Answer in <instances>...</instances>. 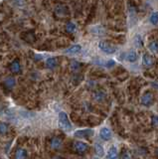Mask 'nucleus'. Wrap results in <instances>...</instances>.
Returning a JSON list of instances; mask_svg holds the SVG:
<instances>
[{"label":"nucleus","instance_id":"nucleus-1","mask_svg":"<svg viewBox=\"0 0 158 159\" xmlns=\"http://www.w3.org/2000/svg\"><path fill=\"white\" fill-rule=\"evenodd\" d=\"M58 122H59V126H60L61 129L65 130V131H70L71 129H72V124H71L69 116L65 111H61V113H59Z\"/></svg>","mask_w":158,"mask_h":159},{"label":"nucleus","instance_id":"nucleus-2","mask_svg":"<svg viewBox=\"0 0 158 159\" xmlns=\"http://www.w3.org/2000/svg\"><path fill=\"white\" fill-rule=\"evenodd\" d=\"M73 148L78 154L82 155V154H85L86 151L89 150L90 146H89V144H86V143L84 141H75L74 144H73Z\"/></svg>","mask_w":158,"mask_h":159},{"label":"nucleus","instance_id":"nucleus-3","mask_svg":"<svg viewBox=\"0 0 158 159\" xmlns=\"http://www.w3.org/2000/svg\"><path fill=\"white\" fill-rule=\"evenodd\" d=\"M98 48L102 51V52H105V54H113L114 52L116 51V48L112 46V45H110L109 43L108 42H105V41H101L100 43H98Z\"/></svg>","mask_w":158,"mask_h":159},{"label":"nucleus","instance_id":"nucleus-4","mask_svg":"<svg viewBox=\"0 0 158 159\" xmlns=\"http://www.w3.org/2000/svg\"><path fill=\"white\" fill-rule=\"evenodd\" d=\"M63 146V138L61 136H54L50 140V147L53 150H60Z\"/></svg>","mask_w":158,"mask_h":159},{"label":"nucleus","instance_id":"nucleus-5","mask_svg":"<svg viewBox=\"0 0 158 159\" xmlns=\"http://www.w3.org/2000/svg\"><path fill=\"white\" fill-rule=\"evenodd\" d=\"M153 99H154V97H153L152 93L147 91V93H145L141 97L140 102H141V105L144 106H150L153 103Z\"/></svg>","mask_w":158,"mask_h":159},{"label":"nucleus","instance_id":"nucleus-6","mask_svg":"<svg viewBox=\"0 0 158 159\" xmlns=\"http://www.w3.org/2000/svg\"><path fill=\"white\" fill-rule=\"evenodd\" d=\"M94 134V130L93 129H81V130H77L76 132L74 133V136L77 138H89Z\"/></svg>","mask_w":158,"mask_h":159},{"label":"nucleus","instance_id":"nucleus-7","mask_svg":"<svg viewBox=\"0 0 158 159\" xmlns=\"http://www.w3.org/2000/svg\"><path fill=\"white\" fill-rule=\"evenodd\" d=\"M28 158V151L23 147H18L14 152V159H27Z\"/></svg>","mask_w":158,"mask_h":159},{"label":"nucleus","instance_id":"nucleus-8","mask_svg":"<svg viewBox=\"0 0 158 159\" xmlns=\"http://www.w3.org/2000/svg\"><path fill=\"white\" fill-rule=\"evenodd\" d=\"M112 130H110L108 127H102L100 130V137L102 139V140H105V141H108L112 139Z\"/></svg>","mask_w":158,"mask_h":159},{"label":"nucleus","instance_id":"nucleus-9","mask_svg":"<svg viewBox=\"0 0 158 159\" xmlns=\"http://www.w3.org/2000/svg\"><path fill=\"white\" fill-rule=\"evenodd\" d=\"M105 159H118V151L116 146H110L108 150Z\"/></svg>","mask_w":158,"mask_h":159},{"label":"nucleus","instance_id":"nucleus-10","mask_svg":"<svg viewBox=\"0 0 158 159\" xmlns=\"http://www.w3.org/2000/svg\"><path fill=\"white\" fill-rule=\"evenodd\" d=\"M3 85H4L5 89L12 90L13 87L16 86V80H15L13 77H8L7 79L4 80V82H3Z\"/></svg>","mask_w":158,"mask_h":159},{"label":"nucleus","instance_id":"nucleus-11","mask_svg":"<svg viewBox=\"0 0 158 159\" xmlns=\"http://www.w3.org/2000/svg\"><path fill=\"white\" fill-rule=\"evenodd\" d=\"M9 69L13 74H19L21 72V65H20V63H19L18 60H15V61H13L12 63L10 64Z\"/></svg>","mask_w":158,"mask_h":159},{"label":"nucleus","instance_id":"nucleus-12","mask_svg":"<svg viewBox=\"0 0 158 159\" xmlns=\"http://www.w3.org/2000/svg\"><path fill=\"white\" fill-rule=\"evenodd\" d=\"M10 125L5 121H0V136H4L9 132Z\"/></svg>","mask_w":158,"mask_h":159},{"label":"nucleus","instance_id":"nucleus-13","mask_svg":"<svg viewBox=\"0 0 158 159\" xmlns=\"http://www.w3.org/2000/svg\"><path fill=\"white\" fill-rule=\"evenodd\" d=\"M81 50H82V47L80 45H74L72 47L68 48V49L65 51V53L68 55H77L80 53Z\"/></svg>","mask_w":158,"mask_h":159},{"label":"nucleus","instance_id":"nucleus-14","mask_svg":"<svg viewBox=\"0 0 158 159\" xmlns=\"http://www.w3.org/2000/svg\"><path fill=\"white\" fill-rule=\"evenodd\" d=\"M57 65H58V60L56 58L51 57L46 60V67L48 68V69L53 70L57 67Z\"/></svg>","mask_w":158,"mask_h":159},{"label":"nucleus","instance_id":"nucleus-15","mask_svg":"<svg viewBox=\"0 0 158 159\" xmlns=\"http://www.w3.org/2000/svg\"><path fill=\"white\" fill-rule=\"evenodd\" d=\"M142 63L145 67H151L153 65V58L152 56H150L149 54H144L143 57H142Z\"/></svg>","mask_w":158,"mask_h":159},{"label":"nucleus","instance_id":"nucleus-16","mask_svg":"<svg viewBox=\"0 0 158 159\" xmlns=\"http://www.w3.org/2000/svg\"><path fill=\"white\" fill-rule=\"evenodd\" d=\"M137 59H138V55L134 51H130L129 53L126 55V60H127V61L130 62V63H133V62L137 61Z\"/></svg>","mask_w":158,"mask_h":159},{"label":"nucleus","instance_id":"nucleus-17","mask_svg":"<svg viewBox=\"0 0 158 159\" xmlns=\"http://www.w3.org/2000/svg\"><path fill=\"white\" fill-rule=\"evenodd\" d=\"M105 98V94L104 91H96V93L94 94V98L97 99V102H101L104 101Z\"/></svg>","mask_w":158,"mask_h":159},{"label":"nucleus","instance_id":"nucleus-18","mask_svg":"<svg viewBox=\"0 0 158 159\" xmlns=\"http://www.w3.org/2000/svg\"><path fill=\"white\" fill-rule=\"evenodd\" d=\"M94 150H96L97 155H98V156H104V154H105L104 147H102L100 143H97V144L94 145Z\"/></svg>","mask_w":158,"mask_h":159},{"label":"nucleus","instance_id":"nucleus-19","mask_svg":"<svg viewBox=\"0 0 158 159\" xmlns=\"http://www.w3.org/2000/svg\"><path fill=\"white\" fill-rule=\"evenodd\" d=\"M92 32L94 34V35H97V36H101L105 33V29L102 28L101 26H97L92 29Z\"/></svg>","mask_w":158,"mask_h":159},{"label":"nucleus","instance_id":"nucleus-20","mask_svg":"<svg viewBox=\"0 0 158 159\" xmlns=\"http://www.w3.org/2000/svg\"><path fill=\"white\" fill-rule=\"evenodd\" d=\"M148 48L150 51L154 52V53H158V42L157 41H152L149 43Z\"/></svg>","mask_w":158,"mask_h":159},{"label":"nucleus","instance_id":"nucleus-21","mask_svg":"<svg viewBox=\"0 0 158 159\" xmlns=\"http://www.w3.org/2000/svg\"><path fill=\"white\" fill-rule=\"evenodd\" d=\"M120 159H132V154L127 149H124L120 155Z\"/></svg>","mask_w":158,"mask_h":159},{"label":"nucleus","instance_id":"nucleus-22","mask_svg":"<svg viewBox=\"0 0 158 159\" xmlns=\"http://www.w3.org/2000/svg\"><path fill=\"white\" fill-rule=\"evenodd\" d=\"M150 23L153 24V25H156L158 23V12H154V13L151 14L150 16Z\"/></svg>","mask_w":158,"mask_h":159},{"label":"nucleus","instance_id":"nucleus-23","mask_svg":"<svg viewBox=\"0 0 158 159\" xmlns=\"http://www.w3.org/2000/svg\"><path fill=\"white\" fill-rule=\"evenodd\" d=\"M133 44H134V46H136V47H141L142 46V39L139 35H136L135 37H134V40H133Z\"/></svg>","mask_w":158,"mask_h":159},{"label":"nucleus","instance_id":"nucleus-24","mask_svg":"<svg viewBox=\"0 0 158 159\" xmlns=\"http://www.w3.org/2000/svg\"><path fill=\"white\" fill-rule=\"evenodd\" d=\"M66 30L67 32H69V33H73V32L76 30V25H75L73 22H69L66 25Z\"/></svg>","mask_w":158,"mask_h":159},{"label":"nucleus","instance_id":"nucleus-25","mask_svg":"<svg viewBox=\"0 0 158 159\" xmlns=\"http://www.w3.org/2000/svg\"><path fill=\"white\" fill-rule=\"evenodd\" d=\"M80 66L81 65L78 62L74 61V62H72V64H71V69H72L73 71H77V70L80 69Z\"/></svg>","mask_w":158,"mask_h":159},{"label":"nucleus","instance_id":"nucleus-26","mask_svg":"<svg viewBox=\"0 0 158 159\" xmlns=\"http://www.w3.org/2000/svg\"><path fill=\"white\" fill-rule=\"evenodd\" d=\"M151 123L153 126H158V115H153L151 118Z\"/></svg>","mask_w":158,"mask_h":159},{"label":"nucleus","instance_id":"nucleus-27","mask_svg":"<svg viewBox=\"0 0 158 159\" xmlns=\"http://www.w3.org/2000/svg\"><path fill=\"white\" fill-rule=\"evenodd\" d=\"M114 65H116V62H114L113 60H108V61L106 62V64H105L106 68H112V67H113Z\"/></svg>","mask_w":158,"mask_h":159},{"label":"nucleus","instance_id":"nucleus-28","mask_svg":"<svg viewBox=\"0 0 158 159\" xmlns=\"http://www.w3.org/2000/svg\"><path fill=\"white\" fill-rule=\"evenodd\" d=\"M155 154L158 156V148H156V150H155Z\"/></svg>","mask_w":158,"mask_h":159},{"label":"nucleus","instance_id":"nucleus-29","mask_svg":"<svg viewBox=\"0 0 158 159\" xmlns=\"http://www.w3.org/2000/svg\"><path fill=\"white\" fill-rule=\"evenodd\" d=\"M94 159H100V158H97V157H96V158H94Z\"/></svg>","mask_w":158,"mask_h":159},{"label":"nucleus","instance_id":"nucleus-30","mask_svg":"<svg viewBox=\"0 0 158 159\" xmlns=\"http://www.w3.org/2000/svg\"><path fill=\"white\" fill-rule=\"evenodd\" d=\"M79 159H85V158H79Z\"/></svg>","mask_w":158,"mask_h":159}]
</instances>
